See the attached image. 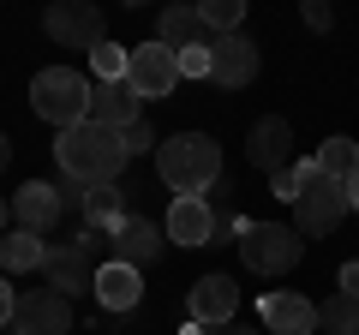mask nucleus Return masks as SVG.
<instances>
[{
	"instance_id": "obj_13",
	"label": "nucleus",
	"mask_w": 359,
	"mask_h": 335,
	"mask_svg": "<svg viewBox=\"0 0 359 335\" xmlns=\"http://www.w3.org/2000/svg\"><path fill=\"white\" fill-rule=\"evenodd\" d=\"M287 150H294V126H287L282 114L252 120V132H245V162H252V168L282 174V168H287Z\"/></svg>"
},
{
	"instance_id": "obj_33",
	"label": "nucleus",
	"mask_w": 359,
	"mask_h": 335,
	"mask_svg": "<svg viewBox=\"0 0 359 335\" xmlns=\"http://www.w3.org/2000/svg\"><path fill=\"white\" fill-rule=\"evenodd\" d=\"M347 210H359V168H353V180H347Z\"/></svg>"
},
{
	"instance_id": "obj_8",
	"label": "nucleus",
	"mask_w": 359,
	"mask_h": 335,
	"mask_svg": "<svg viewBox=\"0 0 359 335\" xmlns=\"http://www.w3.org/2000/svg\"><path fill=\"white\" fill-rule=\"evenodd\" d=\"M42 30H48L60 48H78V54H96L102 48V13L96 6H78V0H60V6H48V18H42Z\"/></svg>"
},
{
	"instance_id": "obj_14",
	"label": "nucleus",
	"mask_w": 359,
	"mask_h": 335,
	"mask_svg": "<svg viewBox=\"0 0 359 335\" xmlns=\"http://www.w3.org/2000/svg\"><path fill=\"white\" fill-rule=\"evenodd\" d=\"M257 78V48L245 36H210V84L222 90H240Z\"/></svg>"
},
{
	"instance_id": "obj_10",
	"label": "nucleus",
	"mask_w": 359,
	"mask_h": 335,
	"mask_svg": "<svg viewBox=\"0 0 359 335\" xmlns=\"http://www.w3.org/2000/svg\"><path fill=\"white\" fill-rule=\"evenodd\" d=\"M42 275H48V287H60L66 299H78V294H96V264H90V252L78 240H54L48 245V264H42Z\"/></svg>"
},
{
	"instance_id": "obj_28",
	"label": "nucleus",
	"mask_w": 359,
	"mask_h": 335,
	"mask_svg": "<svg viewBox=\"0 0 359 335\" xmlns=\"http://www.w3.org/2000/svg\"><path fill=\"white\" fill-rule=\"evenodd\" d=\"M120 144H126V162H132V156H150V150H156V132L138 120L132 132H120Z\"/></svg>"
},
{
	"instance_id": "obj_22",
	"label": "nucleus",
	"mask_w": 359,
	"mask_h": 335,
	"mask_svg": "<svg viewBox=\"0 0 359 335\" xmlns=\"http://www.w3.org/2000/svg\"><path fill=\"white\" fill-rule=\"evenodd\" d=\"M311 162H318V174H330V180H353V168H359V144L353 138H323V150L311 156Z\"/></svg>"
},
{
	"instance_id": "obj_2",
	"label": "nucleus",
	"mask_w": 359,
	"mask_h": 335,
	"mask_svg": "<svg viewBox=\"0 0 359 335\" xmlns=\"http://www.w3.org/2000/svg\"><path fill=\"white\" fill-rule=\"evenodd\" d=\"M156 174L174 198H204L222 180V144L210 132H174L156 144Z\"/></svg>"
},
{
	"instance_id": "obj_12",
	"label": "nucleus",
	"mask_w": 359,
	"mask_h": 335,
	"mask_svg": "<svg viewBox=\"0 0 359 335\" xmlns=\"http://www.w3.org/2000/svg\"><path fill=\"white\" fill-rule=\"evenodd\" d=\"M90 120L108 132H132L144 120V96L132 90L126 78H114V84H90Z\"/></svg>"
},
{
	"instance_id": "obj_15",
	"label": "nucleus",
	"mask_w": 359,
	"mask_h": 335,
	"mask_svg": "<svg viewBox=\"0 0 359 335\" xmlns=\"http://www.w3.org/2000/svg\"><path fill=\"white\" fill-rule=\"evenodd\" d=\"M60 210H66L60 204V186H48V180H25L13 192V221L25 233H48L54 221H60Z\"/></svg>"
},
{
	"instance_id": "obj_26",
	"label": "nucleus",
	"mask_w": 359,
	"mask_h": 335,
	"mask_svg": "<svg viewBox=\"0 0 359 335\" xmlns=\"http://www.w3.org/2000/svg\"><path fill=\"white\" fill-rule=\"evenodd\" d=\"M269 192L282 198V204H299V162H287L282 174H269Z\"/></svg>"
},
{
	"instance_id": "obj_29",
	"label": "nucleus",
	"mask_w": 359,
	"mask_h": 335,
	"mask_svg": "<svg viewBox=\"0 0 359 335\" xmlns=\"http://www.w3.org/2000/svg\"><path fill=\"white\" fill-rule=\"evenodd\" d=\"M335 294L359 299V258H353V264H341V275H335Z\"/></svg>"
},
{
	"instance_id": "obj_25",
	"label": "nucleus",
	"mask_w": 359,
	"mask_h": 335,
	"mask_svg": "<svg viewBox=\"0 0 359 335\" xmlns=\"http://www.w3.org/2000/svg\"><path fill=\"white\" fill-rule=\"evenodd\" d=\"M126 60H132V48L102 42V48L90 54V72H96V84H114V78H126Z\"/></svg>"
},
{
	"instance_id": "obj_16",
	"label": "nucleus",
	"mask_w": 359,
	"mask_h": 335,
	"mask_svg": "<svg viewBox=\"0 0 359 335\" xmlns=\"http://www.w3.org/2000/svg\"><path fill=\"white\" fill-rule=\"evenodd\" d=\"M162 233L174 245H210L216 240V210H210V198H174Z\"/></svg>"
},
{
	"instance_id": "obj_32",
	"label": "nucleus",
	"mask_w": 359,
	"mask_h": 335,
	"mask_svg": "<svg viewBox=\"0 0 359 335\" xmlns=\"http://www.w3.org/2000/svg\"><path fill=\"white\" fill-rule=\"evenodd\" d=\"M198 335H252L245 323H222V329H198Z\"/></svg>"
},
{
	"instance_id": "obj_18",
	"label": "nucleus",
	"mask_w": 359,
	"mask_h": 335,
	"mask_svg": "<svg viewBox=\"0 0 359 335\" xmlns=\"http://www.w3.org/2000/svg\"><path fill=\"white\" fill-rule=\"evenodd\" d=\"M144 299V282H138V270H132V264H120V258H108L102 270H96V306L102 311H132Z\"/></svg>"
},
{
	"instance_id": "obj_19",
	"label": "nucleus",
	"mask_w": 359,
	"mask_h": 335,
	"mask_svg": "<svg viewBox=\"0 0 359 335\" xmlns=\"http://www.w3.org/2000/svg\"><path fill=\"white\" fill-rule=\"evenodd\" d=\"M126 216H132V210H126V186H90V198H84V228H102L108 233V240H114V233L120 228H126Z\"/></svg>"
},
{
	"instance_id": "obj_24",
	"label": "nucleus",
	"mask_w": 359,
	"mask_h": 335,
	"mask_svg": "<svg viewBox=\"0 0 359 335\" xmlns=\"http://www.w3.org/2000/svg\"><path fill=\"white\" fill-rule=\"evenodd\" d=\"M198 18H204V30H216V36H240L245 6H240V0H204V6H198Z\"/></svg>"
},
{
	"instance_id": "obj_7",
	"label": "nucleus",
	"mask_w": 359,
	"mask_h": 335,
	"mask_svg": "<svg viewBox=\"0 0 359 335\" xmlns=\"http://www.w3.org/2000/svg\"><path fill=\"white\" fill-rule=\"evenodd\" d=\"M13 329L18 335H66L72 329V299L60 287H30V294H18Z\"/></svg>"
},
{
	"instance_id": "obj_17",
	"label": "nucleus",
	"mask_w": 359,
	"mask_h": 335,
	"mask_svg": "<svg viewBox=\"0 0 359 335\" xmlns=\"http://www.w3.org/2000/svg\"><path fill=\"white\" fill-rule=\"evenodd\" d=\"M108 252H114L120 264H132V270H144V264H156V258L168 252V233L156 228L150 216H126V228L108 240Z\"/></svg>"
},
{
	"instance_id": "obj_1",
	"label": "nucleus",
	"mask_w": 359,
	"mask_h": 335,
	"mask_svg": "<svg viewBox=\"0 0 359 335\" xmlns=\"http://www.w3.org/2000/svg\"><path fill=\"white\" fill-rule=\"evenodd\" d=\"M54 162H60V180L114 186L120 168H126V144H120V132L84 120V126H72V132H60V138H54Z\"/></svg>"
},
{
	"instance_id": "obj_4",
	"label": "nucleus",
	"mask_w": 359,
	"mask_h": 335,
	"mask_svg": "<svg viewBox=\"0 0 359 335\" xmlns=\"http://www.w3.org/2000/svg\"><path fill=\"white\" fill-rule=\"evenodd\" d=\"M306 252L294 221H240V258L252 275H287Z\"/></svg>"
},
{
	"instance_id": "obj_23",
	"label": "nucleus",
	"mask_w": 359,
	"mask_h": 335,
	"mask_svg": "<svg viewBox=\"0 0 359 335\" xmlns=\"http://www.w3.org/2000/svg\"><path fill=\"white\" fill-rule=\"evenodd\" d=\"M318 329H323V335H359V299L330 294V299L318 306Z\"/></svg>"
},
{
	"instance_id": "obj_31",
	"label": "nucleus",
	"mask_w": 359,
	"mask_h": 335,
	"mask_svg": "<svg viewBox=\"0 0 359 335\" xmlns=\"http://www.w3.org/2000/svg\"><path fill=\"white\" fill-rule=\"evenodd\" d=\"M306 25L311 30H330V6H323V0H306Z\"/></svg>"
},
{
	"instance_id": "obj_11",
	"label": "nucleus",
	"mask_w": 359,
	"mask_h": 335,
	"mask_svg": "<svg viewBox=\"0 0 359 335\" xmlns=\"http://www.w3.org/2000/svg\"><path fill=\"white\" fill-rule=\"evenodd\" d=\"M186 311H192L198 329H222V323H233V311H240V287H233V275H204V282H192Z\"/></svg>"
},
{
	"instance_id": "obj_20",
	"label": "nucleus",
	"mask_w": 359,
	"mask_h": 335,
	"mask_svg": "<svg viewBox=\"0 0 359 335\" xmlns=\"http://www.w3.org/2000/svg\"><path fill=\"white\" fill-rule=\"evenodd\" d=\"M156 42H162V48H174V54H186V48H198V42H210V36H204V18H198V6H168V13L156 18Z\"/></svg>"
},
{
	"instance_id": "obj_9",
	"label": "nucleus",
	"mask_w": 359,
	"mask_h": 335,
	"mask_svg": "<svg viewBox=\"0 0 359 335\" xmlns=\"http://www.w3.org/2000/svg\"><path fill=\"white\" fill-rule=\"evenodd\" d=\"M257 323H264V335H311L318 329V306L306 294H294V287H276V294L257 299Z\"/></svg>"
},
{
	"instance_id": "obj_27",
	"label": "nucleus",
	"mask_w": 359,
	"mask_h": 335,
	"mask_svg": "<svg viewBox=\"0 0 359 335\" xmlns=\"http://www.w3.org/2000/svg\"><path fill=\"white\" fill-rule=\"evenodd\" d=\"M180 78H210V42H198V48L180 54Z\"/></svg>"
},
{
	"instance_id": "obj_21",
	"label": "nucleus",
	"mask_w": 359,
	"mask_h": 335,
	"mask_svg": "<svg viewBox=\"0 0 359 335\" xmlns=\"http://www.w3.org/2000/svg\"><path fill=\"white\" fill-rule=\"evenodd\" d=\"M42 264H48V240L42 233L13 228L0 240V275H25V270H42Z\"/></svg>"
},
{
	"instance_id": "obj_3",
	"label": "nucleus",
	"mask_w": 359,
	"mask_h": 335,
	"mask_svg": "<svg viewBox=\"0 0 359 335\" xmlns=\"http://www.w3.org/2000/svg\"><path fill=\"white\" fill-rule=\"evenodd\" d=\"M30 108H36L54 132L84 126L90 120V78L72 72V66H48V72H36V84H30Z\"/></svg>"
},
{
	"instance_id": "obj_36",
	"label": "nucleus",
	"mask_w": 359,
	"mask_h": 335,
	"mask_svg": "<svg viewBox=\"0 0 359 335\" xmlns=\"http://www.w3.org/2000/svg\"><path fill=\"white\" fill-rule=\"evenodd\" d=\"M180 335H198V323H186V329H180Z\"/></svg>"
},
{
	"instance_id": "obj_6",
	"label": "nucleus",
	"mask_w": 359,
	"mask_h": 335,
	"mask_svg": "<svg viewBox=\"0 0 359 335\" xmlns=\"http://www.w3.org/2000/svg\"><path fill=\"white\" fill-rule=\"evenodd\" d=\"M126 84L144 96V102H162V96H174V84H180V54L162 48V42H144V48H132V60H126Z\"/></svg>"
},
{
	"instance_id": "obj_35",
	"label": "nucleus",
	"mask_w": 359,
	"mask_h": 335,
	"mask_svg": "<svg viewBox=\"0 0 359 335\" xmlns=\"http://www.w3.org/2000/svg\"><path fill=\"white\" fill-rule=\"evenodd\" d=\"M6 221H13V210H6V198H0V233H6Z\"/></svg>"
},
{
	"instance_id": "obj_5",
	"label": "nucleus",
	"mask_w": 359,
	"mask_h": 335,
	"mask_svg": "<svg viewBox=\"0 0 359 335\" xmlns=\"http://www.w3.org/2000/svg\"><path fill=\"white\" fill-rule=\"evenodd\" d=\"M299 240H323V233H335L341 228V216H347V186L341 180H330V174H318V162H299Z\"/></svg>"
},
{
	"instance_id": "obj_30",
	"label": "nucleus",
	"mask_w": 359,
	"mask_h": 335,
	"mask_svg": "<svg viewBox=\"0 0 359 335\" xmlns=\"http://www.w3.org/2000/svg\"><path fill=\"white\" fill-rule=\"evenodd\" d=\"M13 311H18V294H13V287H6V275H0V329L13 323Z\"/></svg>"
},
{
	"instance_id": "obj_34",
	"label": "nucleus",
	"mask_w": 359,
	"mask_h": 335,
	"mask_svg": "<svg viewBox=\"0 0 359 335\" xmlns=\"http://www.w3.org/2000/svg\"><path fill=\"white\" fill-rule=\"evenodd\" d=\"M6 162H13V138L0 132V174H6Z\"/></svg>"
}]
</instances>
